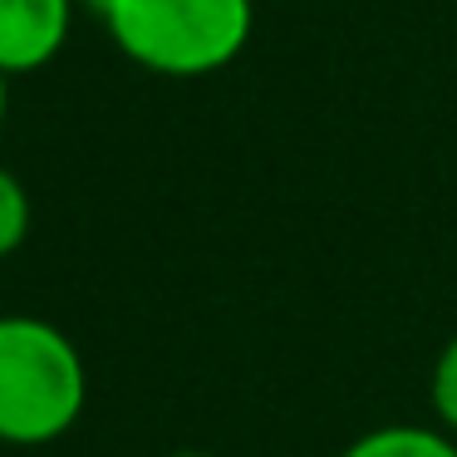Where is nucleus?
<instances>
[{"label":"nucleus","mask_w":457,"mask_h":457,"mask_svg":"<svg viewBox=\"0 0 457 457\" xmlns=\"http://www.w3.org/2000/svg\"><path fill=\"white\" fill-rule=\"evenodd\" d=\"M89 403L84 354L40 315H0V443H60Z\"/></svg>","instance_id":"f257e3e1"},{"label":"nucleus","mask_w":457,"mask_h":457,"mask_svg":"<svg viewBox=\"0 0 457 457\" xmlns=\"http://www.w3.org/2000/svg\"><path fill=\"white\" fill-rule=\"evenodd\" d=\"M113 45L162 79H207L246 50L256 30L251 0H104Z\"/></svg>","instance_id":"f03ea898"},{"label":"nucleus","mask_w":457,"mask_h":457,"mask_svg":"<svg viewBox=\"0 0 457 457\" xmlns=\"http://www.w3.org/2000/svg\"><path fill=\"white\" fill-rule=\"evenodd\" d=\"M74 0H0V74H35L70 45Z\"/></svg>","instance_id":"7ed1b4c3"},{"label":"nucleus","mask_w":457,"mask_h":457,"mask_svg":"<svg viewBox=\"0 0 457 457\" xmlns=\"http://www.w3.org/2000/svg\"><path fill=\"white\" fill-rule=\"evenodd\" d=\"M339 457H457V437L447 428H418V423H384L359 433Z\"/></svg>","instance_id":"20e7f679"},{"label":"nucleus","mask_w":457,"mask_h":457,"mask_svg":"<svg viewBox=\"0 0 457 457\" xmlns=\"http://www.w3.org/2000/svg\"><path fill=\"white\" fill-rule=\"evenodd\" d=\"M30 237V192L11 168H0V261L15 256Z\"/></svg>","instance_id":"39448f33"},{"label":"nucleus","mask_w":457,"mask_h":457,"mask_svg":"<svg viewBox=\"0 0 457 457\" xmlns=\"http://www.w3.org/2000/svg\"><path fill=\"white\" fill-rule=\"evenodd\" d=\"M428 403H433L437 423L457 437V335L437 349L433 359V378H428Z\"/></svg>","instance_id":"423d86ee"},{"label":"nucleus","mask_w":457,"mask_h":457,"mask_svg":"<svg viewBox=\"0 0 457 457\" xmlns=\"http://www.w3.org/2000/svg\"><path fill=\"white\" fill-rule=\"evenodd\" d=\"M5 84H11V74H0V129H5V113H11V89Z\"/></svg>","instance_id":"0eeeda50"},{"label":"nucleus","mask_w":457,"mask_h":457,"mask_svg":"<svg viewBox=\"0 0 457 457\" xmlns=\"http://www.w3.org/2000/svg\"><path fill=\"white\" fill-rule=\"evenodd\" d=\"M168 457H217V453H168Z\"/></svg>","instance_id":"6e6552de"},{"label":"nucleus","mask_w":457,"mask_h":457,"mask_svg":"<svg viewBox=\"0 0 457 457\" xmlns=\"http://www.w3.org/2000/svg\"><path fill=\"white\" fill-rule=\"evenodd\" d=\"M89 5H99V11H104V0H89Z\"/></svg>","instance_id":"1a4fd4ad"}]
</instances>
